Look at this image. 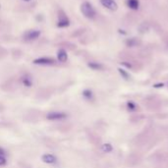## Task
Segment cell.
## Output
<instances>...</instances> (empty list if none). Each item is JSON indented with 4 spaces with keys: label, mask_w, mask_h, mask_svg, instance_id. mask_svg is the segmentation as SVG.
<instances>
[{
    "label": "cell",
    "mask_w": 168,
    "mask_h": 168,
    "mask_svg": "<svg viewBox=\"0 0 168 168\" xmlns=\"http://www.w3.org/2000/svg\"><path fill=\"white\" fill-rule=\"evenodd\" d=\"M81 11L85 17L89 18V19H93L96 17V10L93 9L92 5L90 2H84L81 5Z\"/></svg>",
    "instance_id": "cell-1"
},
{
    "label": "cell",
    "mask_w": 168,
    "mask_h": 168,
    "mask_svg": "<svg viewBox=\"0 0 168 168\" xmlns=\"http://www.w3.org/2000/svg\"><path fill=\"white\" fill-rule=\"evenodd\" d=\"M67 117V113L62 111H50L46 114V119L48 121H60L66 119Z\"/></svg>",
    "instance_id": "cell-2"
},
{
    "label": "cell",
    "mask_w": 168,
    "mask_h": 168,
    "mask_svg": "<svg viewBox=\"0 0 168 168\" xmlns=\"http://www.w3.org/2000/svg\"><path fill=\"white\" fill-rule=\"evenodd\" d=\"M70 25V21L68 17L65 15L64 12L59 11V15H58V23H57V27L59 28H66Z\"/></svg>",
    "instance_id": "cell-3"
},
{
    "label": "cell",
    "mask_w": 168,
    "mask_h": 168,
    "mask_svg": "<svg viewBox=\"0 0 168 168\" xmlns=\"http://www.w3.org/2000/svg\"><path fill=\"white\" fill-rule=\"evenodd\" d=\"M34 64L36 65H53L55 64V60L51 57H40L34 60Z\"/></svg>",
    "instance_id": "cell-4"
},
{
    "label": "cell",
    "mask_w": 168,
    "mask_h": 168,
    "mask_svg": "<svg viewBox=\"0 0 168 168\" xmlns=\"http://www.w3.org/2000/svg\"><path fill=\"white\" fill-rule=\"evenodd\" d=\"M40 35V32L37 30H28L27 33H25L24 35V39L26 40H35L37 37Z\"/></svg>",
    "instance_id": "cell-5"
},
{
    "label": "cell",
    "mask_w": 168,
    "mask_h": 168,
    "mask_svg": "<svg viewBox=\"0 0 168 168\" xmlns=\"http://www.w3.org/2000/svg\"><path fill=\"white\" fill-rule=\"evenodd\" d=\"M100 3L102 4L103 7L110 11H116L118 8V5L115 2V0H100Z\"/></svg>",
    "instance_id": "cell-6"
},
{
    "label": "cell",
    "mask_w": 168,
    "mask_h": 168,
    "mask_svg": "<svg viewBox=\"0 0 168 168\" xmlns=\"http://www.w3.org/2000/svg\"><path fill=\"white\" fill-rule=\"evenodd\" d=\"M41 160H42V162H44L46 164H54L56 161H57V158H56V156L54 154L44 153V154H42Z\"/></svg>",
    "instance_id": "cell-7"
},
{
    "label": "cell",
    "mask_w": 168,
    "mask_h": 168,
    "mask_svg": "<svg viewBox=\"0 0 168 168\" xmlns=\"http://www.w3.org/2000/svg\"><path fill=\"white\" fill-rule=\"evenodd\" d=\"M22 83L25 86L30 88V86H33V79L30 75H25V76L22 78Z\"/></svg>",
    "instance_id": "cell-8"
},
{
    "label": "cell",
    "mask_w": 168,
    "mask_h": 168,
    "mask_svg": "<svg viewBox=\"0 0 168 168\" xmlns=\"http://www.w3.org/2000/svg\"><path fill=\"white\" fill-rule=\"evenodd\" d=\"M57 59L60 62H66L68 59V55L67 52L64 50V49H59L57 52Z\"/></svg>",
    "instance_id": "cell-9"
},
{
    "label": "cell",
    "mask_w": 168,
    "mask_h": 168,
    "mask_svg": "<svg viewBox=\"0 0 168 168\" xmlns=\"http://www.w3.org/2000/svg\"><path fill=\"white\" fill-rule=\"evenodd\" d=\"M127 5L130 9L138 10L140 7V2L139 0H127Z\"/></svg>",
    "instance_id": "cell-10"
},
{
    "label": "cell",
    "mask_w": 168,
    "mask_h": 168,
    "mask_svg": "<svg viewBox=\"0 0 168 168\" xmlns=\"http://www.w3.org/2000/svg\"><path fill=\"white\" fill-rule=\"evenodd\" d=\"M89 67L91 68V69H93V70H100L102 68V66L100 64L96 63V62H91V63H89Z\"/></svg>",
    "instance_id": "cell-11"
},
{
    "label": "cell",
    "mask_w": 168,
    "mask_h": 168,
    "mask_svg": "<svg viewBox=\"0 0 168 168\" xmlns=\"http://www.w3.org/2000/svg\"><path fill=\"white\" fill-rule=\"evenodd\" d=\"M83 96H84L85 98L91 99V98H92V91L91 90H85L83 91Z\"/></svg>",
    "instance_id": "cell-12"
},
{
    "label": "cell",
    "mask_w": 168,
    "mask_h": 168,
    "mask_svg": "<svg viewBox=\"0 0 168 168\" xmlns=\"http://www.w3.org/2000/svg\"><path fill=\"white\" fill-rule=\"evenodd\" d=\"M7 164V158H6V155H0V167L5 166Z\"/></svg>",
    "instance_id": "cell-13"
},
{
    "label": "cell",
    "mask_w": 168,
    "mask_h": 168,
    "mask_svg": "<svg viewBox=\"0 0 168 168\" xmlns=\"http://www.w3.org/2000/svg\"><path fill=\"white\" fill-rule=\"evenodd\" d=\"M102 149H103L105 152H109L111 149H112V147H111L109 144H105V145L102 147Z\"/></svg>",
    "instance_id": "cell-14"
},
{
    "label": "cell",
    "mask_w": 168,
    "mask_h": 168,
    "mask_svg": "<svg viewBox=\"0 0 168 168\" xmlns=\"http://www.w3.org/2000/svg\"><path fill=\"white\" fill-rule=\"evenodd\" d=\"M0 155H6V151L2 147H0Z\"/></svg>",
    "instance_id": "cell-15"
},
{
    "label": "cell",
    "mask_w": 168,
    "mask_h": 168,
    "mask_svg": "<svg viewBox=\"0 0 168 168\" xmlns=\"http://www.w3.org/2000/svg\"><path fill=\"white\" fill-rule=\"evenodd\" d=\"M24 1H27L28 2V1H30V0H24Z\"/></svg>",
    "instance_id": "cell-16"
},
{
    "label": "cell",
    "mask_w": 168,
    "mask_h": 168,
    "mask_svg": "<svg viewBox=\"0 0 168 168\" xmlns=\"http://www.w3.org/2000/svg\"><path fill=\"white\" fill-rule=\"evenodd\" d=\"M0 8H1V5H0Z\"/></svg>",
    "instance_id": "cell-17"
}]
</instances>
